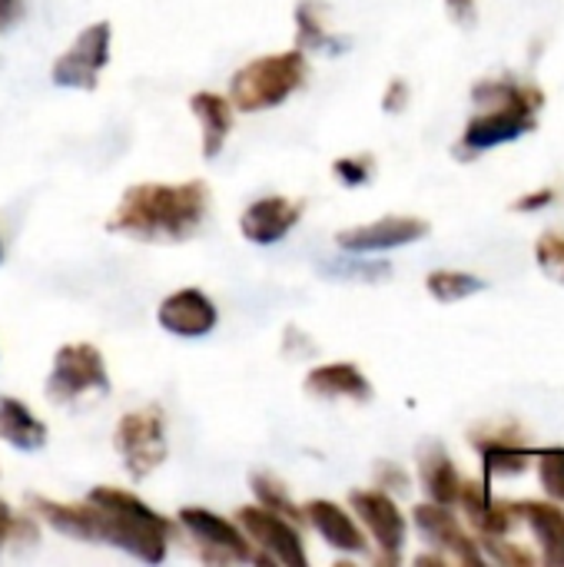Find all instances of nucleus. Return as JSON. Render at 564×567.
Listing matches in <instances>:
<instances>
[{
  "label": "nucleus",
  "mask_w": 564,
  "mask_h": 567,
  "mask_svg": "<svg viewBox=\"0 0 564 567\" xmlns=\"http://www.w3.org/2000/svg\"><path fill=\"white\" fill-rule=\"evenodd\" d=\"M332 173H336V179L346 183V186H362V183L372 179L376 159H372L369 153H362V156H342V159L332 163Z\"/></svg>",
  "instance_id": "nucleus-29"
},
{
  "label": "nucleus",
  "mask_w": 564,
  "mask_h": 567,
  "mask_svg": "<svg viewBox=\"0 0 564 567\" xmlns=\"http://www.w3.org/2000/svg\"><path fill=\"white\" fill-rule=\"evenodd\" d=\"M545 561H548V565H564V548L562 551H552V555H545Z\"/></svg>",
  "instance_id": "nucleus-37"
},
{
  "label": "nucleus",
  "mask_w": 564,
  "mask_h": 567,
  "mask_svg": "<svg viewBox=\"0 0 564 567\" xmlns=\"http://www.w3.org/2000/svg\"><path fill=\"white\" fill-rule=\"evenodd\" d=\"M459 505L469 515V525L482 535V538H505L515 528V508L509 502L492 498L489 482H475V478H462V492H459Z\"/></svg>",
  "instance_id": "nucleus-17"
},
{
  "label": "nucleus",
  "mask_w": 564,
  "mask_h": 567,
  "mask_svg": "<svg viewBox=\"0 0 564 567\" xmlns=\"http://www.w3.org/2000/svg\"><path fill=\"white\" fill-rule=\"evenodd\" d=\"M302 515L306 522L316 528V535L336 548V551H346V555H366L369 551V538L366 532L352 522V515L346 508H339L336 502H326V498H312L302 505Z\"/></svg>",
  "instance_id": "nucleus-16"
},
{
  "label": "nucleus",
  "mask_w": 564,
  "mask_h": 567,
  "mask_svg": "<svg viewBox=\"0 0 564 567\" xmlns=\"http://www.w3.org/2000/svg\"><path fill=\"white\" fill-rule=\"evenodd\" d=\"M302 209H306L302 199L263 196L253 206H246V213L239 216V233L256 246H273L296 229V223L302 219Z\"/></svg>",
  "instance_id": "nucleus-14"
},
{
  "label": "nucleus",
  "mask_w": 564,
  "mask_h": 567,
  "mask_svg": "<svg viewBox=\"0 0 564 567\" xmlns=\"http://www.w3.org/2000/svg\"><path fill=\"white\" fill-rule=\"evenodd\" d=\"M349 505H352L356 518L362 522V528L369 532V538L379 545V565H399L409 525H406V515L399 512V505L389 498V492H379V488L352 492Z\"/></svg>",
  "instance_id": "nucleus-10"
},
{
  "label": "nucleus",
  "mask_w": 564,
  "mask_h": 567,
  "mask_svg": "<svg viewBox=\"0 0 564 567\" xmlns=\"http://www.w3.org/2000/svg\"><path fill=\"white\" fill-rule=\"evenodd\" d=\"M406 103H409V83L406 80H392L389 90H386V96H382V110L386 113H402Z\"/></svg>",
  "instance_id": "nucleus-32"
},
{
  "label": "nucleus",
  "mask_w": 564,
  "mask_h": 567,
  "mask_svg": "<svg viewBox=\"0 0 564 567\" xmlns=\"http://www.w3.org/2000/svg\"><path fill=\"white\" fill-rule=\"evenodd\" d=\"M535 465H539V482H542L545 495L564 505V449H548V452L535 455Z\"/></svg>",
  "instance_id": "nucleus-26"
},
{
  "label": "nucleus",
  "mask_w": 564,
  "mask_h": 567,
  "mask_svg": "<svg viewBox=\"0 0 564 567\" xmlns=\"http://www.w3.org/2000/svg\"><path fill=\"white\" fill-rule=\"evenodd\" d=\"M412 522L419 528V535L445 558H455L459 565H482L485 555L479 548L475 538H469V532L462 528V522L445 508V505H416L412 512Z\"/></svg>",
  "instance_id": "nucleus-12"
},
{
  "label": "nucleus",
  "mask_w": 564,
  "mask_h": 567,
  "mask_svg": "<svg viewBox=\"0 0 564 567\" xmlns=\"http://www.w3.org/2000/svg\"><path fill=\"white\" fill-rule=\"evenodd\" d=\"M23 10V0H0V27H13Z\"/></svg>",
  "instance_id": "nucleus-35"
},
{
  "label": "nucleus",
  "mask_w": 564,
  "mask_h": 567,
  "mask_svg": "<svg viewBox=\"0 0 564 567\" xmlns=\"http://www.w3.org/2000/svg\"><path fill=\"white\" fill-rule=\"evenodd\" d=\"M113 445L126 465V472L143 482L150 478L163 462H166V429H163V415L160 409H136L130 415L120 419Z\"/></svg>",
  "instance_id": "nucleus-7"
},
{
  "label": "nucleus",
  "mask_w": 564,
  "mask_h": 567,
  "mask_svg": "<svg viewBox=\"0 0 564 567\" xmlns=\"http://www.w3.org/2000/svg\"><path fill=\"white\" fill-rule=\"evenodd\" d=\"M519 518H525V525L532 528L535 542L545 548V555L562 551L564 548V508L558 502H519L512 505Z\"/></svg>",
  "instance_id": "nucleus-22"
},
{
  "label": "nucleus",
  "mask_w": 564,
  "mask_h": 567,
  "mask_svg": "<svg viewBox=\"0 0 564 567\" xmlns=\"http://www.w3.org/2000/svg\"><path fill=\"white\" fill-rule=\"evenodd\" d=\"M156 319L166 332L180 339H199L216 329L219 312H216V302L203 289H180L160 302Z\"/></svg>",
  "instance_id": "nucleus-15"
},
{
  "label": "nucleus",
  "mask_w": 564,
  "mask_h": 567,
  "mask_svg": "<svg viewBox=\"0 0 564 567\" xmlns=\"http://www.w3.org/2000/svg\"><path fill=\"white\" fill-rule=\"evenodd\" d=\"M296 30H299V47L306 50V47H319V50H339L342 43H336L332 40V33L326 30V23H322V10H319V3L316 0H302L299 3V10H296Z\"/></svg>",
  "instance_id": "nucleus-25"
},
{
  "label": "nucleus",
  "mask_w": 564,
  "mask_h": 567,
  "mask_svg": "<svg viewBox=\"0 0 564 567\" xmlns=\"http://www.w3.org/2000/svg\"><path fill=\"white\" fill-rule=\"evenodd\" d=\"M236 525L246 532V538L269 558L283 567H309L306 545L296 532V525L263 505H246L236 512Z\"/></svg>",
  "instance_id": "nucleus-9"
},
{
  "label": "nucleus",
  "mask_w": 564,
  "mask_h": 567,
  "mask_svg": "<svg viewBox=\"0 0 564 567\" xmlns=\"http://www.w3.org/2000/svg\"><path fill=\"white\" fill-rule=\"evenodd\" d=\"M309 76L306 50L293 47L273 56H256L246 66H239L229 80V103L239 113H259L273 110L283 100H289Z\"/></svg>",
  "instance_id": "nucleus-4"
},
{
  "label": "nucleus",
  "mask_w": 564,
  "mask_h": 567,
  "mask_svg": "<svg viewBox=\"0 0 564 567\" xmlns=\"http://www.w3.org/2000/svg\"><path fill=\"white\" fill-rule=\"evenodd\" d=\"M0 439L17 452H37L47 445V425L20 402L3 395L0 399Z\"/></svg>",
  "instance_id": "nucleus-21"
},
{
  "label": "nucleus",
  "mask_w": 564,
  "mask_h": 567,
  "mask_svg": "<svg viewBox=\"0 0 564 567\" xmlns=\"http://www.w3.org/2000/svg\"><path fill=\"white\" fill-rule=\"evenodd\" d=\"M27 508L37 522L50 525L60 535L80 542H106L146 565H160L170 551V538L176 525L153 512L143 498L123 488H93L86 502H50L27 498Z\"/></svg>",
  "instance_id": "nucleus-1"
},
{
  "label": "nucleus",
  "mask_w": 564,
  "mask_h": 567,
  "mask_svg": "<svg viewBox=\"0 0 564 567\" xmlns=\"http://www.w3.org/2000/svg\"><path fill=\"white\" fill-rule=\"evenodd\" d=\"M472 449L482 455L489 478H515L529 472L535 452L525 442V432L515 422H489L469 435Z\"/></svg>",
  "instance_id": "nucleus-11"
},
{
  "label": "nucleus",
  "mask_w": 564,
  "mask_h": 567,
  "mask_svg": "<svg viewBox=\"0 0 564 567\" xmlns=\"http://www.w3.org/2000/svg\"><path fill=\"white\" fill-rule=\"evenodd\" d=\"M416 565H445V555H419Z\"/></svg>",
  "instance_id": "nucleus-36"
},
{
  "label": "nucleus",
  "mask_w": 564,
  "mask_h": 567,
  "mask_svg": "<svg viewBox=\"0 0 564 567\" xmlns=\"http://www.w3.org/2000/svg\"><path fill=\"white\" fill-rule=\"evenodd\" d=\"M552 203H555V189H535V193L515 199L512 209H515V213H535V209H545V206H552Z\"/></svg>",
  "instance_id": "nucleus-33"
},
{
  "label": "nucleus",
  "mask_w": 564,
  "mask_h": 567,
  "mask_svg": "<svg viewBox=\"0 0 564 567\" xmlns=\"http://www.w3.org/2000/svg\"><path fill=\"white\" fill-rule=\"evenodd\" d=\"M249 488H253V495H256V502H259L263 508H269V512H276V515L289 518L293 525H302V522H306L302 508L289 498V488H286L276 475H269V472H256V475L249 478Z\"/></svg>",
  "instance_id": "nucleus-23"
},
{
  "label": "nucleus",
  "mask_w": 564,
  "mask_h": 567,
  "mask_svg": "<svg viewBox=\"0 0 564 567\" xmlns=\"http://www.w3.org/2000/svg\"><path fill=\"white\" fill-rule=\"evenodd\" d=\"M472 96L485 110L479 116H472L465 133H462V153H469V156L485 153L492 146L512 143V140L532 133L535 130V116H539V110L545 103V93L539 86L515 83L509 76L482 80Z\"/></svg>",
  "instance_id": "nucleus-3"
},
{
  "label": "nucleus",
  "mask_w": 564,
  "mask_h": 567,
  "mask_svg": "<svg viewBox=\"0 0 564 567\" xmlns=\"http://www.w3.org/2000/svg\"><path fill=\"white\" fill-rule=\"evenodd\" d=\"M86 392H110V372L103 365V355L90 342H70L57 349L53 369L47 379V399L57 405H70L73 399Z\"/></svg>",
  "instance_id": "nucleus-6"
},
{
  "label": "nucleus",
  "mask_w": 564,
  "mask_h": 567,
  "mask_svg": "<svg viewBox=\"0 0 564 567\" xmlns=\"http://www.w3.org/2000/svg\"><path fill=\"white\" fill-rule=\"evenodd\" d=\"M376 485H379V492H409V475L399 465L386 462L376 472Z\"/></svg>",
  "instance_id": "nucleus-31"
},
{
  "label": "nucleus",
  "mask_w": 564,
  "mask_h": 567,
  "mask_svg": "<svg viewBox=\"0 0 564 567\" xmlns=\"http://www.w3.org/2000/svg\"><path fill=\"white\" fill-rule=\"evenodd\" d=\"M0 259H3V243H0Z\"/></svg>",
  "instance_id": "nucleus-38"
},
{
  "label": "nucleus",
  "mask_w": 564,
  "mask_h": 567,
  "mask_svg": "<svg viewBox=\"0 0 564 567\" xmlns=\"http://www.w3.org/2000/svg\"><path fill=\"white\" fill-rule=\"evenodd\" d=\"M209 216V186L186 183H136L130 186L106 219L110 233L143 243H183L199 233Z\"/></svg>",
  "instance_id": "nucleus-2"
},
{
  "label": "nucleus",
  "mask_w": 564,
  "mask_h": 567,
  "mask_svg": "<svg viewBox=\"0 0 564 567\" xmlns=\"http://www.w3.org/2000/svg\"><path fill=\"white\" fill-rule=\"evenodd\" d=\"M419 482L429 495V502L435 505H459V492H462V475L455 468V462L449 458V452L442 445H429L419 455Z\"/></svg>",
  "instance_id": "nucleus-19"
},
{
  "label": "nucleus",
  "mask_w": 564,
  "mask_h": 567,
  "mask_svg": "<svg viewBox=\"0 0 564 567\" xmlns=\"http://www.w3.org/2000/svg\"><path fill=\"white\" fill-rule=\"evenodd\" d=\"M425 289L439 299V302H459L469 299L475 292L485 289V282L475 272H459V269H435L425 279Z\"/></svg>",
  "instance_id": "nucleus-24"
},
{
  "label": "nucleus",
  "mask_w": 564,
  "mask_h": 567,
  "mask_svg": "<svg viewBox=\"0 0 564 567\" xmlns=\"http://www.w3.org/2000/svg\"><path fill=\"white\" fill-rule=\"evenodd\" d=\"M539 269L564 286V233H545L535 246Z\"/></svg>",
  "instance_id": "nucleus-27"
},
{
  "label": "nucleus",
  "mask_w": 564,
  "mask_h": 567,
  "mask_svg": "<svg viewBox=\"0 0 564 567\" xmlns=\"http://www.w3.org/2000/svg\"><path fill=\"white\" fill-rule=\"evenodd\" d=\"M110 37H113V27L106 20L80 30L76 40L53 60L50 80L63 90H93L100 80V70L110 63Z\"/></svg>",
  "instance_id": "nucleus-8"
},
{
  "label": "nucleus",
  "mask_w": 564,
  "mask_h": 567,
  "mask_svg": "<svg viewBox=\"0 0 564 567\" xmlns=\"http://www.w3.org/2000/svg\"><path fill=\"white\" fill-rule=\"evenodd\" d=\"M306 392L316 399H349V402H369L372 399V382L352 365V362H329L316 365L306 375Z\"/></svg>",
  "instance_id": "nucleus-18"
},
{
  "label": "nucleus",
  "mask_w": 564,
  "mask_h": 567,
  "mask_svg": "<svg viewBox=\"0 0 564 567\" xmlns=\"http://www.w3.org/2000/svg\"><path fill=\"white\" fill-rule=\"evenodd\" d=\"M33 535H37V532H33V522L13 515L10 505L0 502V548H3L7 542H13V538H33Z\"/></svg>",
  "instance_id": "nucleus-30"
},
{
  "label": "nucleus",
  "mask_w": 564,
  "mask_h": 567,
  "mask_svg": "<svg viewBox=\"0 0 564 567\" xmlns=\"http://www.w3.org/2000/svg\"><path fill=\"white\" fill-rule=\"evenodd\" d=\"M189 110L199 116V126H203V156L216 159L233 130V103L219 93L199 90L189 96Z\"/></svg>",
  "instance_id": "nucleus-20"
},
{
  "label": "nucleus",
  "mask_w": 564,
  "mask_h": 567,
  "mask_svg": "<svg viewBox=\"0 0 564 567\" xmlns=\"http://www.w3.org/2000/svg\"><path fill=\"white\" fill-rule=\"evenodd\" d=\"M459 23H475V0H445Z\"/></svg>",
  "instance_id": "nucleus-34"
},
{
  "label": "nucleus",
  "mask_w": 564,
  "mask_h": 567,
  "mask_svg": "<svg viewBox=\"0 0 564 567\" xmlns=\"http://www.w3.org/2000/svg\"><path fill=\"white\" fill-rule=\"evenodd\" d=\"M180 525L189 532V538L199 548V558L209 565H229V561H253V565H273L236 522H226L206 508H183Z\"/></svg>",
  "instance_id": "nucleus-5"
},
{
  "label": "nucleus",
  "mask_w": 564,
  "mask_h": 567,
  "mask_svg": "<svg viewBox=\"0 0 564 567\" xmlns=\"http://www.w3.org/2000/svg\"><path fill=\"white\" fill-rule=\"evenodd\" d=\"M479 545L485 548V555H489L495 565H505V567L535 565V555H532L529 548H519V545H512V542H505V538H482Z\"/></svg>",
  "instance_id": "nucleus-28"
},
{
  "label": "nucleus",
  "mask_w": 564,
  "mask_h": 567,
  "mask_svg": "<svg viewBox=\"0 0 564 567\" xmlns=\"http://www.w3.org/2000/svg\"><path fill=\"white\" fill-rule=\"evenodd\" d=\"M425 236H429V223L419 219V216H382L376 223L342 229L336 236V246L346 249V252L366 256V252H389V249L419 243Z\"/></svg>",
  "instance_id": "nucleus-13"
}]
</instances>
